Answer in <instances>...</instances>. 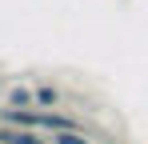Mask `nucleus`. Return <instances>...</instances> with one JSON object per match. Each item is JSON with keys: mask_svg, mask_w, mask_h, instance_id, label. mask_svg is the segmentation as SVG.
<instances>
[{"mask_svg": "<svg viewBox=\"0 0 148 144\" xmlns=\"http://www.w3.org/2000/svg\"><path fill=\"white\" fill-rule=\"evenodd\" d=\"M0 136H4V144H52V136H40L32 128H4L0 124Z\"/></svg>", "mask_w": 148, "mask_h": 144, "instance_id": "obj_1", "label": "nucleus"}, {"mask_svg": "<svg viewBox=\"0 0 148 144\" xmlns=\"http://www.w3.org/2000/svg\"><path fill=\"white\" fill-rule=\"evenodd\" d=\"M8 108H36V88H24V84H12L8 96H4Z\"/></svg>", "mask_w": 148, "mask_h": 144, "instance_id": "obj_2", "label": "nucleus"}, {"mask_svg": "<svg viewBox=\"0 0 148 144\" xmlns=\"http://www.w3.org/2000/svg\"><path fill=\"white\" fill-rule=\"evenodd\" d=\"M52 144H92V136H84V132H56Z\"/></svg>", "mask_w": 148, "mask_h": 144, "instance_id": "obj_4", "label": "nucleus"}, {"mask_svg": "<svg viewBox=\"0 0 148 144\" xmlns=\"http://www.w3.org/2000/svg\"><path fill=\"white\" fill-rule=\"evenodd\" d=\"M0 144H4V136H0Z\"/></svg>", "mask_w": 148, "mask_h": 144, "instance_id": "obj_5", "label": "nucleus"}, {"mask_svg": "<svg viewBox=\"0 0 148 144\" xmlns=\"http://www.w3.org/2000/svg\"><path fill=\"white\" fill-rule=\"evenodd\" d=\"M64 100V92L56 88V84H36V108H44V112H56V104Z\"/></svg>", "mask_w": 148, "mask_h": 144, "instance_id": "obj_3", "label": "nucleus"}]
</instances>
